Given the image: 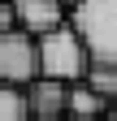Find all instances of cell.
Here are the masks:
<instances>
[{
    "label": "cell",
    "mask_w": 117,
    "mask_h": 121,
    "mask_svg": "<svg viewBox=\"0 0 117 121\" xmlns=\"http://www.w3.org/2000/svg\"><path fill=\"white\" fill-rule=\"evenodd\" d=\"M69 26L87 48V86L117 104V0H78L69 9Z\"/></svg>",
    "instance_id": "cell-1"
},
{
    "label": "cell",
    "mask_w": 117,
    "mask_h": 121,
    "mask_svg": "<svg viewBox=\"0 0 117 121\" xmlns=\"http://www.w3.org/2000/svg\"><path fill=\"white\" fill-rule=\"evenodd\" d=\"M35 48H39V78L61 82V86H74L87 78V48L69 22L61 30H52V35L35 39Z\"/></svg>",
    "instance_id": "cell-2"
},
{
    "label": "cell",
    "mask_w": 117,
    "mask_h": 121,
    "mask_svg": "<svg viewBox=\"0 0 117 121\" xmlns=\"http://www.w3.org/2000/svg\"><path fill=\"white\" fill-rule=\"evenodd\" d=\"M0 82L4 86H31L39 82V48L22 30H4L0 35Z\"/></svg>",
    "instance_id": "cell-3"
},
{
    "label": "cell",
    "mask_w": 117,
    "mask_h": 121,
    "mask_svg": "<svg viewBox=\"0 0 117 121\" xmlns=\"http://www.w3.org/2000/svg\"><path fill=\"white\" fill-rule=\"evenodd\" d=\"M9 13H13V30L31 39H43L69 22V9L61 0H9Z\"/></svg>",
    "instance_id": "cell-4"
},
{
    "label": "cell",
    "mask_w": 117,
    "mask_h": 121,
    "mask_svg": "<svg viewBox=\"0 0 117 121\" xmlns=\"http://www.w3.org/2000/svg\"><path fill=\"white\" fill-rule=\"evenodd\" d=\"M65 99H69V86H61V82L39 78V82L26 86V108H31V121H65Z\"/></svg>",
    "instance_id": "cell-5"
},
{
    "label": "cell",
    "mask_w": 117,
    "mask_h": 121,
    "mask_svg": "<svg viewBox=\"0 0 117 121\" xmlns=\"http://www.w3.org/2000/svg\"><path fill=\"white\" fill-rule=\"evenodd\" d=\"M113 104L100 95V91H91L87 82H74L69 86V99H65V117H82V121H108Z\"/></svg>",
    "instance_id": "cell-6"
},
{
    "label": "cell",
    "mask_w": 117,
    "mask_h": 121,
    "mask_svg": "<svg viewBox=\"0 0 117 121\" xmlns=\"http://www.w3.org/2000/svg\"><path fill=\"white\" fill-rule=\"evenodd\" d=\"M0 121H31L26 91H18V86H4V82H0Z\"/></svg>",
    "instance_id": "cell-7"
},
{
    "label": "cell",
    "mask_w": 117,
    "mask_h": 121,
    "mask_svg": "<svg viewBox=\"0 0 117 121\" xmlns=\"http://www.w3.org/2000/svg\"><path fill=\"white\" fill-rule=\"evenodd\" d=\"M4 30H13V13H9V4H0V35Z\"/></svg>",
    "instance_id": "cell-8"
},
{
    "label": "cell",
    "mask_w": 117,
    "mask_h": 121,
    "mask_svg": "<svg viewBox=\"0 0 117 121\" xmlns=\"http://www.w3.org/2000/svg\"><path fill=\"white\" fill-rule=\"evenodd\" d=\"M61 4H65V9H74V4H78V0H61Z\"/></svg>",
    "instance_id": "cell-9"
},
{
    "label": "cell",
    "mask_w": 117,
    "mask_h": 121,
    "mask_svg": "<svg viewBox=\"0 0 117 121\" xmlns=\"http://www.w3.org/2000/svg\"><path fill=\"white\" fill-rule=\"evenodd\" d=\"M108 121H117V104H113V112H108Z\"/></svg>",
    "instance_id": "cell-10"
},
{
    "label": "cell",
    "mask_w": 117,
    "mask_h": 121,
    "mask_svg": "<svg viewBox=\"0 0 117 121\" xmlns=\"http://www.w3.org/2000/svg\"><path fill=\"white\" fill-rule=\"evenodd\" d=\"M65 121H82V117H65Z\"/></svg>",
    "instance_id": "cell-11"
},
{
    "label": "cell",
    "mask_w": 117,
    "mask_h": 121,
    "mask_svg": "<svg viewBox=\"0 0 117 121\" xmlns=\"http://www.w3.org/2000/svg\"><path fill=\"white\" fill-rule=\"evenodd\" d=\"M0 4H9V0H0Z\"/></svg>",
    "instance_id": "cell-12"
}]
</instances>
